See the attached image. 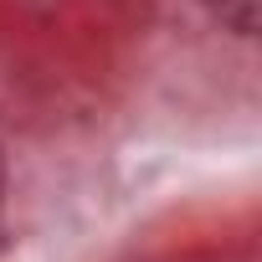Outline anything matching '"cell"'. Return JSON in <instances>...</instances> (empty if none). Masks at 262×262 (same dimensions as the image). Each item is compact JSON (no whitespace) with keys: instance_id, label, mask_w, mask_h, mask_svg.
<instances>
[{"instance_id":"cell-2","label":"cell","mask_w":262,"mask_h":262,"mask_svg":"<svg viewBox=\"0 0 262 262\" xmlns=\"http://www.w3.org/2000/svg\"><path fill=\"white\" fill-rule=\"evenodd\" d=\"M0 201H6V149H0Z\"/></svg>"},{"instance_id":"cell-1","label":"cell","mask_w":262,"mask_h":262,"mask_svg":"<svg viewBox=\"0 0 262 262\" xmlns=\"http://www.w3.org/2000/svg\"><path fill=\"white\" fill-rule=\"evenodd\" d=\"M206 6H211L216 21L231 26L236 36H252V31H257V0H206Z\"/></svg>"}]
</instances>
